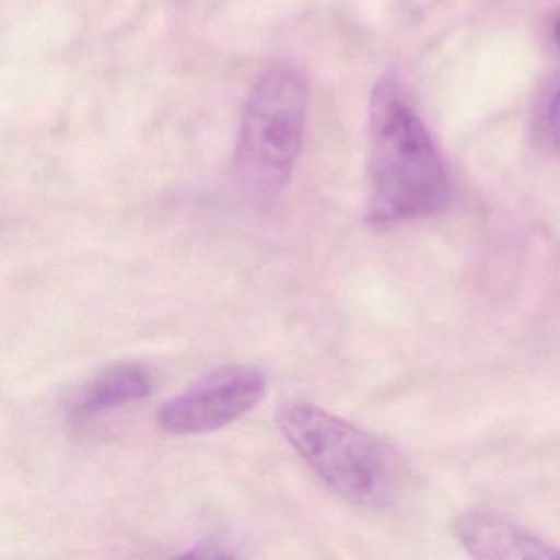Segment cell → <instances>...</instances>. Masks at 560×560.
I'll return each mask as SVG.
<instances>
[{
	"label": "cell",
	"mask_w": 560,
	"mask_h": 560,
	"mask_svg": "<svg viewBox=\"0 0 560 560\" xmlns=\"http://www.w3.org/2000/svg\"><path fill=\"white\" fill-rule=\"evenodd\" d=\"M366 176L373 225L435 214L452 198L451 176L431 136L392 80L373 90Z\"/></svg>",
	"instance_id": "6da1fadb"
},
{
	"label": "cell",
	"mask_w": 560,
	"mask_h": 560,
	"mask_svg": "<svg viewBox=\"0 0 560 560\" xmlns=\"http://www.w3.org/2000/svg\"><path fill=\"white\" fill-rule=\"evenodd\" d=\"M277 421L291 447L337 497L366 510L395 501L398 460L375 435L307 401L287 402Z\"/></svg>",
	"instance_id": "7a4b0ae2"
},
{
	"label": "cell",
	"mask_w": 560,
	"mask_h": 560,
	"mask_svg": "<svg viewBox=\"0 0 560 560\" xmlns=\"http://www.w3.org/2000/svg\"><path fill=\"white\" fill-rule=\"evenodd\" d=\"M310 110V83L300 68L278 65L255 84L242 113L234 173L250 198L283 191L300 159Z\"/></svg>",
	"instance_id": "3957f363"
},
{
	"label": "cell",
	"mask_w": 560,
	"mask_h": 560,
	"mask_svg": "<svg viewBox=\"0 0 560 560\" xmlns=\"http://www.w3.org/2000/svg\"><path fill=\"white\" fill-rule=\"evenodd\" d=\"M267 392L268 378L260 369L222 366L168 399L159 411V424L175 435L209 434L254 411Z\"/></svg>",
	"instance_id": "277c9868"
},
{
	"label": "cell",
	"mask_w": 560,
	"mask_h": 560,
	"mask_svg": "<svg viewBox=\"0 0 560 560\" xmlns=\"http://www.w3.org/2000/svg\"><path fill=\"white\" fill-rule=\"evenodd\" d=\"M462 546L477 559H557L560 549L533 530L487 510L464 511L455 520Z\"/></svg>",
	"instance_id": "5b68a950"
},
{
	"label": "cell",
	"mask_w": 560,
	"mask_h": 560,
	"mask_svg": "<svg viewBox=\"0 0 560 560\" xmlns=\"http://www.w3.org/2000/svg\"><path fill=\"white\" fill-rule=\"evenodd\" d=\"M153 392V375L140 363H117L97 373L71 401L74 419H88L109 409L149 398Z\"/></svg>",
	"instance_id": "8992f818"
},
{
	"label": "cell",
	"mask_w": 560,
	"mask_h": 560,
	"mask_svg": "<svg viewBox=\"0 0 560 560\" xmlns=\"http://www.w3.org/2000/svg\"><path fill=\"white\" fill-rule=\"evenodd\" d=\"M549 127L553 140H556V143H559L560 145V93H557V96L553 97L552 104H550Z\"/></svg>",
	"instance_id": "52a82bcc"
},
{
	"label": "cell",
	"mask_w": 560,
	"mask_h": 560,
	"mask_svg": "<svg viewBox=\"0 0 560 560\" xmlns=\"http://www.w3.org/2000/svg\"><path fill=\"white\" fill-rule=\"evenodd\" d=\"M556 38H557V44L560 45V21H559V24H557V27H556Z\"/></svg>",
	"instance_id": "ba28073f"
}]
</instances>
